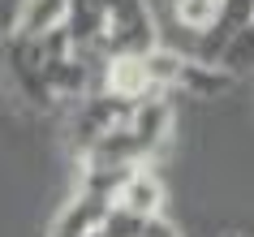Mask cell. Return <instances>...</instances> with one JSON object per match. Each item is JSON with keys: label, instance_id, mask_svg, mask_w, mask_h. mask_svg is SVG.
<instances>
[{"label": "cell", "instance_id": "cell-4", "mask_svg": "<svg viewBox=\"0 0 254 237\" xmlns=\"http://www.w3.org/2000/svg\"><path fill=\"white\" fill-rule=\"evenodd\" d=\"M241 26H254V0H228L224 4V13H220V22H215L211 30H202V35H194V52L190 56H198V61H207L211 56V48L220 39H224L228 30H241Z\"/></svg>", "mask_w": 254, "mask_h": 237}, {"label": "cell", "instance_id": "cell-2", "mask_svg": "<svg viewBox=\"0 0 254 237\" xmlns=\"http://www.w3.org/2000/svg\"><path fill=\"white\" fill-rule=\"evenodd\" d=\"M99 17H104V43L108 61L112 56H147L160 48V26L151 17L147 0H95Z\"/></svg>", "mask_w": 254, "mask_h": 237}, {"label": "cell", "instance_id": "cell-7", "mask_svg": "<svg viewBox=\"0 0 254 237\" xmlns=\"http://www.w3.org/2000/svg\"><path fill=\"white\" fill-rule=\"evenodd\" d=\"M228 237H237V233H228Z\"/></svg>", "mask_w": 254, "mask_h": 237}, {"label": "cell", "instance_id": "cell-3", "mask_svg": "<svg viewBox=\"0 0 254 237\" xmlns=\"http://www.w3.org/2000/svg\"><path fill=\"white\" fill-rule=\"evenodd\" d=\"M112 207H125V211H134V216H142V220L160 216V211H164V185H160V177H155L147 164L129 168L125 177H121V185H117Z\"/></svg>", "mask_w": 254, "mask_h": 237}, {"label": "cell", "instance_id": "cell-5", "mask_svg": "<svg viewBox=\"0 0 254 237\" xmlns=\"http://www.w3.org/2000/svg\"><path fill=\"white\" fill-rule=\"evenodd\" d=\"M228 0H177V22L190 30V35H202V30H211L215 22H220V13H224Z\"/></svg>", "mask_w": 254, "mask_h": 237}, {"label": "cell", "instance_id": "cell-1", "mask_svg": "<svg viewBox=\"0 0 254 237\" xmlns=\"http://www.w3.org/2000/svg\"><path fill=\"white\" fill-rule=\"evenodd\" d=\"M173 134V95H155L134 104L99 143L82 156V164H108V168H138L155 156Z\"/></svg>", "mask_w": 254, "mask_h": 237}, {"label": "cell", "instance_id": "cell-6", "mask_svg": "<svg viewBox=\"0 0 254 237\" xmlns=\"http://www.w3.org/2000/svg\"><path fill=\"white\" fill-rule=\"evenodd\" d=\"M142 237H177V229H173L168 220H160V216H151L147 229H142Z\"/></svg>", "mask_w": 254, "mask_h": 237}]
</instances>
